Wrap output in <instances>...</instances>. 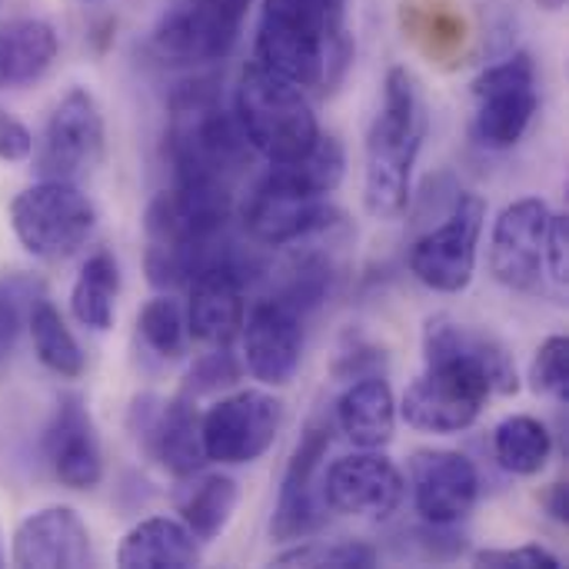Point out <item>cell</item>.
I'll return each instance as SVG.
<instances>
[{
  "label": "cell",
  "instance_id": "cell-32",
  "mask_svg": "<svg viewBox=\"0 0 569 569\" xmlns=\"http://www.w3.org/2000/svg\"><path fill=\"white\" fill-rule=\"evenodd\" d=\"M140 340L163 360H177L187 350V313L173 297H153L137 317Z\"/></svg>",
  "mask_w": 569,
  "mask_h": 569
},
{
  "label": "cell",
  "instance_id": "cell-39",
  "mask_svg": "<svg viewBox=\"0 0 569 569\" xmlns=\"http://www.w3.org/2000/svg\"><path fill=\"white\" fill-rule=\"evenodd\" d=\"M30 153H33V137H30V130H27L20 120H13L10 113L0 110V160L20 163V160H27Z\"/></svg>",
  "mask_w": 569,
  "mask_h": 569
},
{
  "label": "cell",
  "instance_id": "cell-27",
  "mask_svg": "<svg viewBox=\"0 0 569 569\" xmlns=\"http://www.w3.org/2000/svg\"><path fill=\"white\" fill-rule=\"evenodd\" d=\"M403 33L437 63H450L467 47V20L457 0H403Z\"/></svg>",
  "mask_w": 569,
  "mask_h": 569
},
{
  "label": "cell",
  "instance_id": "cell-2",
  "mask_svg": "<svg viewBox=\"0 0 569 569\" xmlns=\"http://www.w3.org/2000/svg\"><path fill=\"white\" fill-rule=\"evenodd\" d=\"M353 60L347 10L317 0H263L257 20V63L300 90H330Z\"/></svg>",
  "mask_w": 569,
  "mask_h": 569
},
{
  "label": "cell",
  "instance_id": "cell-21",
  "mask_svg": "<svg viewBox=\"0 0 569 569\" xmlns=\"http://www.w3.org/2000/svg\"><path fill=\"white\" fill-rule=\"evenodd\" d=\"M253 277V260L223 263L207 273H200L187 290V333L210 347H230V340L240 337L247 303L243 290Z\"/></svg>",
  "mask_w": 569,
  "mask_h": 569
},
{
  "label": "cell",
  "instance_id": "cell-33",
  "mask_svg": "<svg viewBox=\"0 0 569 569\" xmlns=\"http://www.w3.org/2000/svg\"><path fill=\"white\" fill-rule=\"evenodd\" d=\"M377 550L357 540L343 543H307L297 550L280 553L273 563L277 567H310V569H370L377 567Z\"/></svg>",
  "mask_w": 569,
  "mask_h": 569
},
{
  "label": "cell",
  "instance_id": "cell-14",
  "mask_svg": "<svg viewBox=\"0 0 569 569\" xmlns=\"http://www.w3.org/2000/svg\"><path fill=\"white\" fill-rule=\"evenodd\" d=\"M230 213V187L177 180L147 207V233L157 247H193L227 233Z\"/></svg>",
  "mask_w": 569,
  "mask_h": 569
},
{
  "label": "cell",
  "instance_id": "cell-9",
  "mask_svg": "<svg viewBox=\"0 0 569 569\" xmlns=\"http://www.w3.org/2000/svg\"><path fill=\"white\" fill-rule=\"evenodd\" d=\"M283 427V403L267 390L223 397L200 417V440L210 463L243 467L260 460Z\"/></svg>",
  "mask_w": 569,
  "mask_h": 569
},
{
  "label": "cell",
  "instance_id": "cell-16",
  "mask_svg": "<svg viewBox=\"0 0 569 569\" xmlns=\"http://www.w3.org/2000/svg\"><path fill=\"white\" fill-rule=\"evenodd\" d=\"M243 363L263 387H287L303 360V313L280 297H267L243 317Z\"/></svg>",
  "mask_w": 569,
  "mask_h": 569
},
{
  "label": "cell",
  "instance_id": "cell-24",
  "mask_svg": "<svg viewBox=\"0 0 569 569\" xmlns=\"http://www.w3.org/2000/svg\"><path fill=\"white\" fill-rule=\"evenodd\" d=\"M337 427L360 450H380L393 440L397 400L380 373L360 377L337 400Z\"/></svg>",
  "mask_w": 569,
  "mask_h": 569
},
{
  "label": "cell",
  "instance_id": "cell-29",
  "mask_svg": "<svg viewBox=\"0 0 569 569\" xmlns=\"http://www.w3.org/2000/svg\"><path fill=\"white\" fill-rule=\"evenodd\" d=\"M27 330H30L37 360L50 373H57L63 380H77L87 370V357H83L77 337L70 333V327L63 323L60 310L47 297H37L33 300V307L27 313Z\"/></svg>",
  "mask_w": 569,
  "mask_h": 569
},
{
  "label": "cell",
  "instance_id": "cell-4",
  "mask_svg": "<svg viewBox=\"0 0 569 569\" xmlns=\"http://www.w3.org/2000/svg\"><path fill=\"white\" fill-rule=\"evenodd\" d=\"M253 147L247 143L237 117L220 107L213 90H187L173 100L167 127V157L173 177L187 183L230 187L250 163Z\"/></svg>",
  "mask_w": 569,
  "mask_h": 569
},
{
  "label": "cell",
  "instance_id": "cell-34",
  "mask_svg": "<svg viewBox=\"0 0 569 569\" xmlns=\"http://www.w3.org/2000/svg\"><path fill=\"white\" fill-rule=\"evenodd\" d=\"M530 383L543 397L569 400V340L567 337H547L533 357Z\"/></svg>",
  "mask_w": 569,
  "mask_h": 569
},
{
  "label": "cell",
  "instance_id": "cell-1",
  "mask_svg": "<svg viewBox=\"0 0 569 569\" xmlns=\"http://www.w3.org/2000/svg\"><path fill=\"white\" fill-rule=\"evenodd\" d=\"M343 167V147L330 133H320L303 157L273 163L243 203L247 237L260 247H290L333 227L337 210L327 197L340 187Z\"/></svg>",
  "mask_w": 569,
  "mask_h": 569
},
{
  "label": "cell",
  "instance_id": "cell-13",
  "mask_svg": "<svg viewBox=\"0 0 569 569\" xmlns=\"http://www.w3.org/2000/svg\"><path fill=\"white\" fill-rule=\"evenodd\" d=\"M330 450V423L310 420L280 483V500L270 520L273 540H307L327 520V497H323V460Z\"/></svg>",
  "mask_w": 569,
  "mask_h": 569
},
{
  "label": "cell",
  "instance_id": "cell-5",
  "mask_svg": "<svg viewBox=\"0 0 569 569\" xmlns=\"http://www.w3.org/2000/svg\"><path fill=\"white\" fill-rule=\"evenodd\" d=\"M233 117L253 153H263L270 163L303 157L320 137V123L307 93L260 63H250L240 73Z\"/></svg>",
  "mask_w": 569,
  "mask_h": 569
},
{
  "label": "cell",
  "instance_id": "cell-3",
  "mask_svg": "<svg viewBox=\"0 0 569 569\" xmlns=\"http://www.w3.org/2000/svg\"><path fill=\"white\" fill-rule=\"evenodd\" d=\"M427 137V107L417 77L407 67H390L383 103L367 133L363 203L377 220H397L410 207V177Z\"/></svg>",
  "mask_w": 569,
  "mask_h": 569
},
{
  "label": "cell",
  "instance_id": "cell-18",
  "mask_svg": "<svg viewBox=\"0 0 569 569\" xmlns=\"http://www.w3.org/2000/svg\"><path fill=\"white\" fill-rule=\"evenodd\" d=\"M410 493L427 523L457 527L480 500V473L457 450H417L410 457Z\"/></svg>",
  "mask_w": 569,
  "mask_h": 569
},
{
  "label": "cell",
  "instance_id": "cell-15",
  "mask_svg": "<svg viewBox=\"0 0 569 569\" xmlns=\"http://www.w3.org/2000/svg\"><path fill=\"white\" fill-rule=\"evenodd\" d=\"M323 497L333 513L360 520H387L407 497V480L397 463L377 450L350 453L323 473Z\"/></svg>",
  "mask_w": 569,
  "mask_h": 569
},
{
  "label": "cell",
  "instance_id": "cell-28",
  "mask_svg": "<svg viewBox=\"0 0 569 569\" xmlns=\"http://www.w3.org/2000/svg\"><path fill=\"white\" fill-rule=\"evenodd\" d=\"M117 293H120V267L113 253L97 250L77 273V283L70 290V310L77 323L103 333L113 327L117 313Z\"/></svg>",
  "mask_w": 569,
  "mask_h": 569
},
{
  "label": "cell",
  "instance_id": "cell-8",
  "mask_svg": "<svg viewBox=\"0 0 569 569\" xmlns=\"http://www.w3.org/2000/svg\"><path fill=\"white\" fill-rule=\"evenodd\" d=\"M473 97H477L473 137L487 150L517 147L540 110L537 63L523 50L510 53L507 60L487 67L473 80Z\"/></svg>",
  "mask_w": 569,
  "mask_h": 569
},
{
  "label": "cell",
  "instance_id": "cell-22",
  "mask_svg": "<svg viewBox=\"0 0 569 569\" xmlns=\"http://www.w3.org/2000/svg\"><path fill=\"white\" fill-rule=\"evenodd\" d=\"M13 567L23 569H80L90 567L93 547L90 530L70 507H47L30 513L17 533L10 550Z\"/></svg>",
  "mask_w": 569,
  "mask_h": 569
},
{
  "label": "cell",
  "instance_id": "cell-7",
  "mask_svg": "<svg viewBox=\"0 0 569 569\" xmlns=\"http://www.w3.org/2000/svg\"><path fill=\"white\" fill-rule=\"evenodd\" d=\"M490 397V383L473 367L457 360H427V370L403 393L400 417L420 433L447 437L470 430Z\"/></svg>",
  "mask_w": 569,
  "mask_h": 569
},
{
  "label": "cell",
  "instance_id": "cell-26",
  "mask_svg": "<svg viewBox=\"0 0 569 569\" xmlns=\"http://www.w3.org/2000/svg\"><path fill=\"white\" fill-rule=\"evenodd\" d=\"M60 40L47 20L23 17L0 27V90L37 83L57 60Z\"/></svg>",
  "mask_w": 569,
  "mask_h": 569
},
{
  "label": "cell",
  "instance_id": "cell-36",
  "mask_svg": "<svg viewBox=\"0 0 569 569\" xmlns=\"http://www.w3.org/2000/svg\"><path fill=\"white\" fill-rule=\"evenodd\" d=\"M237 377H240V367H237V360L227 353V347H217L213 353H207L203 360H197V367L190 370V377H187V397H200V393H210V390H217V387H230V383H237Z\"/></svg>",
  "mask_w": 569,
  "mask_h": 569
},
{
  "label": "cell",
  "instance_id": "cell-40",
  "mask_svg": "<svg viewBox=\"0 0 569 569\" xmlns=\"http://www.w3.org/2000/svg\"><path fill=\"white\" fill-rule=\"evenodd\" d=\"M547 507H550V517L553 520H560V523H567L569 517V490L563 483H557L553 490H550V500H547Z\"/></svg>",
  "mask_w": 569,
  "mask_h": 569
},
{
  "label": "cell",
  "instance_id": "cell-41",
  "mask_svg": "<svg viewBox=\"0 0 569 569\" xmlns=\"http://www.w3.org/2000/svg\"><path fill=\"white\" fill-rule=\"evenodd\" d=\"M323 7H333V10H347V0H317Z\"/></svg>",
  "mask_w": 569,
  "mask_h": 569
},
{
  "label": "cell",
  "instance_id": "cell-6",
  "mask_svg": "<svg viewBox=\"0 0 569 569\" xmlns=\"http://www.w3.org/2000/svg\"><path fill=\"white\" fill-rule=\"evenodd\" d=\"M13 237L37 260L73 257L97 227V207L70 180H40L20 190L10 203Z\"/></svg>",
  "mask_w": 569,
  "mask_h": 569
},
{
  "label": "cell",
  "instance_id": "cell-19",
  "mask_svg": "<svg viewBox=\"0 0 569 569\" xmlns=\"http://www.w3.org/2000/svg\"><path fill=\"white\" fill-rule=\"evenodd\" d=\"M547 227H550V207L540 197H523L500 213L490 240V270L503 287L523 293L537 290L547 267L543 257Z\"/></svg>",
  "mask_w": 569,
  "mask_h": 569
},
{
  "label": "cell",
  "instance_id": "cell-37",
  "mask_svg": "<svg viewBox=\"0 0 569 569\" xmlns=\"http://www.w3.org/2000/svg\"><path fill=\"white\" fill-rule=\"evenodd\" d=\"M477 567L490 569H560V557H553L550 550L537 547V543H527V547H517V550H480L473 557Z\"/></svg>",
  "mask_w": 569,
  "mask_h": 569
},
{
  "label": "cell",
  "instance_id": "cell-12",
  "mask_svg": "<svg viewBox=\"0 0 569 569\" xmlns=\"http://www.w3.org/2000/svg\"><path fill=\"white\" fill-rule=\"evenodd\" d=\"M250 0H173L153 30V47L167 60H220L237 43Z\"/></svg>",
  "mask_w": 569,
  "mask_h": 569
},
{
  "label": "cell",
  "instance_id": "cell-20",
  "mask_svg": "<svg viewBox=\"0 0 569 569\" xmlns=\"http://www.w3.org/2000/svg\"><path fill=\"white\" fill-rule=\"evenodd\" d=\"M43 457L67 490H93L103 480V450L97 423L77 393L60 397L43 430Z\"/></svg>",
  "mask_w": 569,
  "mask_h": 569
},
{
  "label": "cell",
  "instance_id": "cell-11",
  "mask_svg": "<svg viewBox=\"0 0 569 569\" xmlns=\"http://www.w3.org/2000/svg\"><path fill=\"white\" fill-rule=\"evenodd\" d=\"M103 147H107L103 110L87 87H73L60 97V103L47 120L43 143L37 153V173L43 180L77 183L103 160Z\"/></svg>",
  "mask_w": 569,
  "mask_h": 569
},
{
  "label": "cell",
  "instance_id": "cell-17",
  "mask_svg": "<svg viewBox=\"0 0 569 569\" xmlns=\"http://www.w3.org/2000/svg\"><path fill=\"white\" fill-rule=\"evenodd\" d=\"M133 437L173 477H193L203 463V440H200V413L193 397L180 393L173 400L143 397L133 403Z\"/></svg>",
  "mask_w": 569,
  "mask_h": 569
},
{
  "label": "cell",
  "instance_id": "cell-35",
  "mask_svg": "<svg viewBox=\"0 0 569 569\" xmlns=\"http://www.w3.org/2000/svg\"><path fill=\"white\" fill-rule=\"evenodd\" d=\"M37 283L27 277L0 280V360L13 350L20 327H27V313L37 300Z\"/></svg>",
  "mask_w": 569,
  "mask_h": 569
},
{
  "label": "cell",
  "instance_id": "cell-31",
  "mask_svg": "<svg viewBox=\"0 0 569 569\" xmlns=\"http://www.w3.org/2000/svg\"><path fill=\"white\" fill-rule=\"evenodd\" d=\"M240 490L230 477H203L183 500H180V523L197 537V543H210L223 533L237 510Z\"/></svg>",
  "mask_w": 569,
  "mask_h": 569
},
{
  "label": "cell",
  "instance_id": "cell-30",
  "mask_svg": "<svg viewBox=\"0 0 569 569\" xmlns=\"http://www.w3.org/2000/svg\"><path fill=\"white\" fill-rule=\"evenodd\" d=\"M553 453V437L537 417L517 413L493 430V457L513 477H537Z\"/></svg>",
  "mask_w": 569,
  "mask_h": 569
},
{
  "label": "cell",
  "instance_id": "cell-10",
  "mask_svg": "<svg viewBox=\"0 0 569 569\" xmlns=\"http://www.w3.org/2000/svg\"><path fill=\"white\" fill-rule=\"evenodd\" d=\"M487 220V203L477 193L457 197L450 217L423 233L410 250L413 277L437 293H460L470 287L477 270V247Z\"/></svg>",
  "mask_w": 569,
  "mask_h": 569
},
{
  "label": "cell",
  "instance_id": "cell-25",
  "mask_svg": "<svg viewBox=\"0 0 569 569\" xmlns=\"http://www.w3.org/2000/svg\"><path fill=\"white\" fill-rule=\"evenodd\" d=\"M197 563V537L170 517H150L137 523L117 547V567L123 569H190Z\"/></svg>",
  "mask_w": 569,
  "mask_h": 569
},
{
  "label": "cell",
  "instance_id": "cell-23",
  "mask_svg": "<svg viewBox=\"0 0 569 569\" xmlns=\"http://www.w3.org/2000/svg\"><path fill=\"white\" fill-rule=\"evenodd\" d=\"M423 357L427 360H457L473 367L490 383L493 397H510L520 390L513 353L487 330L467 327L453 317H433L423 330Z\"/></svg>",
  "mask_w": 569,
  "mask_h": 569
},
{
  "label": "cell",
  "instance_id": "cell-38",
  "mask_svg": "<svg viewBox=\"0 0 569 569\" xmlns=\"http://www.w3.org/2000/svg\"><path fill=\"white\" fill-rule=\"evenodd\" d=\"M567 247H569L567 213H550V227H547L543 257H547L550 277H553L557 283H567Z\"/></svg>",
  "mask_w": 569,
  "mask_h": 569
}]
</instances>
